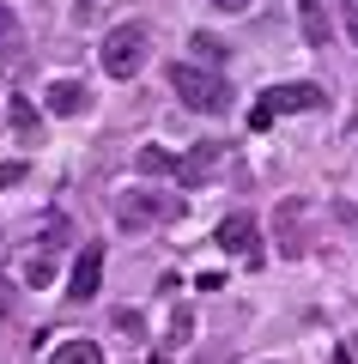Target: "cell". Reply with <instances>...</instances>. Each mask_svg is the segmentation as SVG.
I'll return each mask as SVG.
<instances>
[{"label":"cell","mask_w":358,"mask_h":364,"mask_svg":"<svg viewBox=\"0 0 358 364\" xmlns=\"http://www.w3.org/2000/svg\"><path fill=\"white\" fill-rule=\"evenodd\" d=\"M298 25H304V43H310V49L328 43V13H322V0H298Z\"/></svg>","instance_id":"obj_10"},{"label":"cell","mask_w":358,"mask_h":364,"mask_svg":"<svg viewBox=\"0 0 358 364\" xmlns=\"http://www.w3.org/2000/svg\"><path fill=\"white\" fill-rule=\"evenodd\" d=\"M98 286H103V243H85L73 255V267H67V298L91 304V298H98Z\"/></svg>","instance_id":"obj_5"},{"label":"cell","mask_w":358,"mask_h":364,"mask_svg":"<svg viewBox=\"0 0 358 364\" xmlns=\"http://www.w3.org/2000/svg\"><path fill=\"white\" fill-rule=\"evenodd\" d=\"M49 279H55V255H31V261H25V286H37V291H43Z\"/></svg>","instance_id":"obj_17"},{"label":"cell","mask_w":358,"mask_h":364,"mask_svg":"<svg viewBox=\"0 0 358 364\" xmlns=\"http://www.w3.org/2000/svg\"><path fill=\"white\" fill-rule=\"evenodd\" d=\"M219 13H249V0H213Z\"/></svg>","instance_id":"obj_19"},{"label":"cell","mask_w":358,"mask_h":364,"mask_svg":"<svg viewBox=\"0 0 358 364\" xmlns=\"http://www.w3.org/2000/svg\"><path fill=\"white\" fill-rule=\"evenodd\" d=\"M249 237H256V219H249V213H231V219L219 225V243H225L231 255H243V249H249Z\"/></svg>","instance_id":"obj_11"},{"label":"cell","mask_w":358,"mask_h":364,"mask_svg":"<svg viewBox=\"0 0 358 364\" xmlns=\"http://www.w3.org/2000/svg\"><path fill=\"white\" fill-rule=\"evenodd\" d=\"M146 55H152V31L140 25V18H128V25H115L110 37L98 43V67L110 79H134L146 67Z\"/></svg>","instance_id":"obj_1"},{"label":"cell","mask_w":358,"mask_h":364,"mask_svg":"<svg viewBox=\"0 0 358 364\" xmlns=\"http://www.w3.org/2000/svg\"><path fill=\"white\" fill-rule=\"evenodd\" d=\"M189 49H194V55H201V61H206V67H219V61H225V55H231V49H225V43H219V37H206V31H194V43H189Z\"/></svg>","instance_id":"obj_16"},{"label":"cell","mask_w":358,"mask_h":364,"mask_svg":"<svg viewBox=\"0 0 358 364\" xmlns=\"http://www.w3.org/2000/svg\"><path fill=\"white\" fill-rule=\"evenodd\" d=\"M328 104V91L322 85H310V79H298V85H273V91H261V104L249 109V128H273L280 116H316V109Z\"/></svg>","instance_id":"obj_3"},{"label":"cell","mask_w":358,"mask_h":364,"mask_svg":"<svg viewBox=\"0 0 358 364\" xmlns=\"http://www.w3.org/2000/svg\"><path fill=\"white\" fill-rule=\"evenodd\" d=\"M298 213H304V200H280V213H273V225H280V255H304V243H298Z\"/></svg>","instance_id":"obj_9"},{"label":"cell","mask_w":358,"mask_h":364,"mask_svg":"<svg viewBox=\"0 0 358 364\" xmlns=\"http://www.w3.org/2000/svg\"><path fill=\"white\" fill-rule=\"evenodd\" d=\"M189 334H194V310H189V304H177V310H170V340H164V346H182Z\"/></svg>","instance_id":"obj_15"},{"label":"cell","mask_w":358,"mask_h":364,"mask_svg":"<svg viewBox=\"0 0 358 364\" xmlns=\"http://www.w3.org/2000/svg\"><path fill=\"white\" fill-rule=\"evenodd\" d=\"M13 182H25V164H0V188H13Z\"/></svg>","instance_id":"obj_18"},{"label":"cell","mask_w":358,"mask_h":364,"mask_svg":"<svg viewBox=\"0 0 358 364\" xmlns=\"http://www.w3.org/2000/svg\"><path fill=\"white\" fill-rule=\"evenodd\" d=\"M213 170H219V146H213V140H201L189 158H177V182H182V188H201Z\"/></svg>","instance_id":"obj_7"},{"label":"cell","mask_w":358,"mask_h":364,"mask_svg":"<svg viewBox=\"0 0 358 364\" xmlns=\"http://www.w3.org/2000/svg\"><path fill=\"white\" fill-rule=\"evenodd\" d=\"M49 364H103V352L91 346V340H67V346L49 352Z\"/></svg>","instance_id":"obj_14"},{"label":"cell","mask_w":358,"mask_h":364,"mask_svg":"<svg viewBox=\"0 0 358 364\" xmlns=\"http://www.w3.org/2000/svg\"><path fill=\"white\" fill-rule=\"evenodd\" d=\"M177 213H182V200L164 195V188H122L115 195V225L122 231H152V225L177 219Z\"/></svg>","instance_id":"obj_4"},{"label":"cell","mask_w":358,"mask_h":364,"mask_svg":"<svg viewBox=\"0 0 358 364\" xmlns=\"http://www.w3.org/2000/svg\"><path fill=\"white\" fill-rule=\"evenodd\" d=\"M6 122H13L19 140H37V104H31V97H13V104H6Z\"/></svg>","instance_id":"obj_12"},{"label":"cell","mask_w":358,"mask_h":364,"mask_svg":"<svg viewBox=\"0 0 358 364\" xmlns=\"http://www.w3.org/2000/svg\"><path fill=\"white\" fill-rule=\"evenodd\" d=\"M134 170H140V176H177V158L158 152V146H140V152H134Z\"/></svg>","instance_id":"obj_13"},{"label":"cell","mask_w":358,"mask_h":364,"mask_svg":"<svg viewBox=\"0 0 358 364\" xmlns=\"http://www.w3.org/2000/svg\"><path fill=\"white\" fill-rule=\"evenodd\" d=\"M43 104H49V116H85V109H91V91L85 85H79V79H55V85L49 91H43Z\"/></svg>","instance_id":"obj_6"},{"label":"cell","mask_w":358,"mask_h":364,"mask_svg":"<svg viewBox=\"0 0 358 364\" xmlns=\"http://www.w3.org/2000/svg\"><path fill=\"white\" fill-rule=\"evenodd\" d=\"M25 67V31H19V18L0 6V73H19Z\"/></svg>","instance_id":"obj_8"},{"label":"cell","mask_w":358,"mask_h":364,"mask_svg":"<svg viewBox=\"0 0 358 364\" xmlns=\"http://www.w3.org/2000/svg\"><path fill=\"white\" fill-rule=\"evenodd\" d=\"M170 91H177L194 116H225V109H231V85L219 73H206V67H194V61L170 67Z\"/></svg>","instance_id":"obj_2"}]
</instances>
